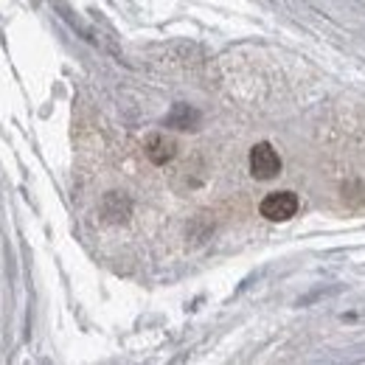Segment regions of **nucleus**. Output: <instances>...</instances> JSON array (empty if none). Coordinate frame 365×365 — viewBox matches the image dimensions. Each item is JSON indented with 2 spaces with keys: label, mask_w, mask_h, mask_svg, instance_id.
<instances>
[{
  "label": "nucleus",
  "mask_w": 365,
  "mask_h": 365,
  "mask_svg": "<svg viewBox=\"0 0 365 365\" xmlns=\"http://www.w3.org/2000/svg\"><path fill=\"white\" fill-rule=\"evenodd\" d=\"M298 214V197L292 191H273L262 200V217L270 222H287Z\"/></svg>",
  "instance_id": "obj_1"
},
{
  "label": "nucleus",
  "mask_w": 365,
  "mask_h": 365,
  "mask_svg": "<svg viewBox=\"0 0 365 365\" xmlns=\"http://www.w3.org/2000/svg\"><path fill=\"white\" fill-rule=\"evenodd\" d=\"M250 172L256 180H270L281 172V158L270 143H256L250 149Z\"/></svg>",
  "instance_id": "obj_2"
},
{
  "label": "nucleus",
  "mask_w": 365,
  "mask_h": 365,
  "mask_svg": "<svg viewBox=\"0 0 365 365\" xmlns=\"http://www.w3.org/2000/svg\"><path fill=\"white\" fill-rule=\"evenodd\" d=\"M175 140L166 135H152L146 140V155H149V160L152 163H158V166H163V163H169L172 158H175Z\"/></svg>",
  "instance_id": "obj_3"
},
{
  "label": "nucleus",
  "mask_w": 365,
  "mask_h": 365,
  "mask_svg": "<svg viewBox=\"0 0 365 365\" xmlns=\"http://www.w3.org/2000/svg\"><path fill=\"white\" fill-rule=\"evenodd\" d=\"M197 121H200V115H197V110H191L188 104H178V107L166 115V124L175 127V130H194Z\"/></svg>",
  "instance_id": "obj_4"
}]
</instances>
